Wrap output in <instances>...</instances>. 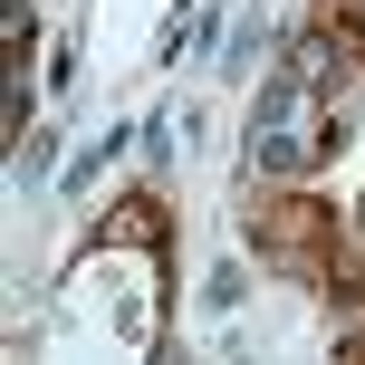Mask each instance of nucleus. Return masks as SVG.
Listing matches in <instances>:
<instances>
[{
    "label": "nucleus",
    "mask_w": 365,
    "mask_h": 365,
    "mask_svg": "<svg viewBox=\"0 0 365 365\" xmlns=\"http://www.w3.org/2000/svg\"><path fill=\"white\" fill-rule=\"evenodd\" d=\"M317 58H327V38H298V58L259 87V115H250V164L259 173H298L308 164V87H317Z\"/></svg>",
    "instance_id": "nucleus-1"
}]
</instances>
